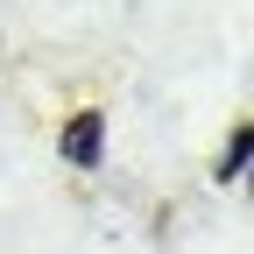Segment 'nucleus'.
Segmentation results:
<instances>
[{
	"instance_id": "obj_1",
	"label": "nucleus",
	"mask_w": 254,
	"mask_h": 254,
	"mask_svg": "<svg viewBox=\"0 0 254 254\" xmlns=\"http://www.w3.org/2000/svg\"><path fill=\"white\" fill-rule=\"evenodd\" d=\"M57 155H64V163H71V170H99V155H106V113H71V120H64V134H57Z\"/></svg>"
},
{
	"instance_id": "obj_2",
	"label": "nucleus",
	"mask_w": 254,
	"mask_h": 254,
	"mask_svg": "<svg viewBox=\"0 0 254 254\" xmlns=\"http://www.w3.org/2000/svg\"><path fill=\"white\" fill-rule=\"evenodd\" d=\"M247 148H254V127L240 120V127H233V141H226V155H219V170H212V177H219V184H240V177H247Z\"/></svg>"
}]
</instances>
